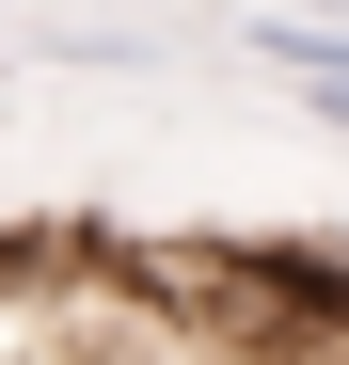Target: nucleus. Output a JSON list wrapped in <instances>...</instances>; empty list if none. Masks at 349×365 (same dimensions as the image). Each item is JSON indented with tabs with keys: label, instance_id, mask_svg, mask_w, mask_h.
I'll list each match as a JSON object with an SVG mask.
<instances>
[{
	"label": "nucleus",
	"instance_id": "nucleus-1",
	"mask_svg": "<svg viewBox=\"0 0 349 365\" xmlns=\"http://www.w3.org/2000/svg\"><path fill=\"white\" fill-rule=\"evenodd\" d=\"M239 48H254V64H270V80L302 96V111H318L333 143H349V16H254Z\"/></svg>",
	"mask_w": 349,
	"mask_h": 365
}]
</instances>
